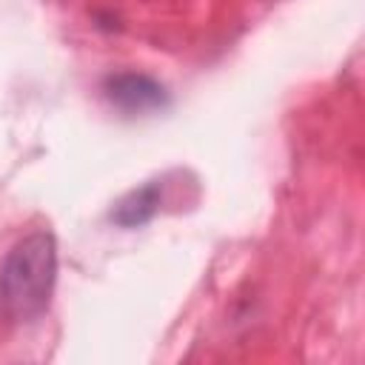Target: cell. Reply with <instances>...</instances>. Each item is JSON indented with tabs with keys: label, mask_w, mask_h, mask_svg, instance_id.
<instances>
[{
	"label": "cell",
	"mask_w": 365,
	"mask_h": 365,
	"mask_svg": "<svg viewBox=\"0 0 365 365\" xmlns=\"http://www.w3.org/2000/svg\"><path fill=\"white\" fill-rule=\"evenodd\" d=\"M160 200H163V182L160 180H151L134 191H128L111 211V222L120 225V228H140L145 225L157 208H160Z\"/></svg>",
	"instance_id": "3957f363"
},
{
	"label": "cell",
	"mask_w": 365,
	"mask_h": 365,
	"mask_svg": "<svg viewBox=\"0 0 365 365\" xmlns=\"http://www.w3.org/2000/svg\"><path fill=\"white\" fill-rule=\"evenodd\" d=\"M57 240L51 231H31L11 245L0 265V311L11 322L37 319L54 294Z\"/></svg>",
	"instance_id": "6da1fadb"
},
{
	"label": "cell",
	"mask_w": 365,
	"mask_h": 365,
	"mask_svg": "<svg viewBox=\"0 0 365 365\" xmlns=\"http://www.w3.org/2000/svg\"><path fill=\"white\" fill-rule=\"evenodd\" d=\"M103 94L114 108H120L125 114H148V111H163L168 106L165 86L143 71L108 74L103 80Z\"/></svg>",
	"instance_id": "7a4b0ae2"
}]
</instances>
